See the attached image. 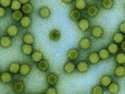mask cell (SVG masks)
Listing matches in <instances>:
<instances>
[{
    "instance_id": "cell-13",
    "label": "cell",
    "mask_w": 125,
    "mask_h": 94,
    "mask_svg": "<svg viewBox=\"0 0 125 94\" xmlns=\"http://www.w3.org/2000/svg\"><path fill=\"white\" fill-rule=\"evenodd\" d=\"M12 43V39L8 36H3L0 38V46L2 48L9 47Z\"/></svg>"
},
{
    "instance_id": "cell-43",
    "label": "cell",
    "mask_w": 125,
    "mask_h": 94,
    "mask_svg": "<svg viewBox=\"0 0 125 94\" xmlns=\"http://www.w3.org/2000/svg\"><path fill=\"white\" fill-rule=\"evenodd\" d=\"M20 2L21 3V4H26V3H29V2L30 1V0H19Z\"/></svg>"
},
{
    "instance_id": "cell-33",
    "label": "cell",
    "mask_w": 125,
    "mask_h": 94,
    "mask_svg": "<svg viewBox=\"0 0 125 94\" xmlns=\"http://www.w3.org/2000/svg\"><path fill=\"white\" fill-rule=\"evenodd\" d=\"M116 62L120 65L125 64V53L124 52H120L118 53L116 56Z\"/></svg>"
},
{
    "instance_id": "cell-12",
    "label": "cell",
    "mask_w": 125,
    "mask_h": 94,
    "mask_svg": "<svg viewBox=\"0 0 125 94\" xmlns=\"http://www.w3.org/2000/svg\"><path fill=\"white\" fill-rule=\"evenodd\" d=\"M32 23V19L29 16H24L20 21V24L21 27L23 28L29 27Z\"/></svg>"
},
{
    "instance_id": "cell-37",
    "label": "cell",
    "mask_w": 125,
    "mask_h": 94,
    "mask_svg": "<svg viewBox=\"0 0 125 94\" xmlns=\"http://www.w3.org/2000/svg\"><path fill=\"white\" fill-rule=\"evenodd\" d=\"M11 0H0V6L4 8H7L9 7L11 5Z\"/></svg>"
},
{
    "instance_id": "cell-15",
    "label": "cell",
    "mask_w": 125,
    "mask_h": 94,
    "mask_svg": "<svg viewBox=\"0 0 125 94\" xmlns=\"http://www.w3.org/2000/svg\"><path fill=\"white\" fill-rule=\"evenodd\" d=\"M81 12L77 9H72L69 13V17L70 19L74 22L79 21L81 18Z\"/></svg>"
},
{
    "instance_id": "cell-20",
    "label": "cell",
    "mask_w": 125,
    "mask_h": 94,
    "mask_svg": "<svg viewBox=\"0 0 125 94\" xmlns=\"http://www.w3.org/2000/svg\"><path fill=\"white\" fill-rule=\"evenodd\" d=\"M100 84L104 87H108L112 82V78L108 75H103L100 79Z\"/></svg>"
},
{
    "instance_id": "cell-26",
    "label": "cell",
    "mask_w": 125,
    "mask_h": 94,
    "mask_svg": "<svg viewBox=\"0 0 125 94\" xmlns=\"http://www.w3.org/2000/svg\"><path fill=\"white\" fill-rule=\"evenodd\" d=\"M34 37L30 33H27L25 34L22 37V41L24 43L32 45L34 42Z\"/></svg>"
},
{
    "instance_id": "cell-44",
    "label": "cell",
    "mask_w": 125,
    "mask_h": 94,
    "mask_svg": "<svg viewBox=\"0 0 125 94\" xmlns=\"http://www.w3.org/2000/svg\"></svg>"
},
{
    "instance_id": "cell-24",
    "label": "cell",
    "mask_w": 125,
    "mask_h": 94,
    "mask_svg": "<svg viewBox=\"0 0 125 94\" xmlns=\"http://www.w3.org/2000/svg\"><path fill=\"white\" fill-rule=\"evenodd\" d=\"M20 66L19 63L16 62H12L9 66V70L12 74H17L19 72Z\"/></svg>"
},
{
    "instance_id": "cell-4",
    "label": "cell",
    "mask_w": 125,
    "mask_h": 94,
    "mask_svg": "<svg viewBox=\"0 0 125 94\" xmlns=\"http://www.w3.org/2000/svg\"><path fill=\"white\" fill-rule=\"evenodd\" d=\"M91 46V40L87 37H83L79 42V47L83 50H86L88 49Z\"/></svg>"
},
{
    "instance_id": "cell-14",
    "label": "cell",
    "mask_w": 125,
    "mask_h": 94,
    "mask_svg": "<svg viewBox=\"0 0 125 94\" xmlns=\"http://www.w3.org/2000/svg\"><path fill=\"white\" fill-rule=\"evenodd\" d=\"M76 66L75 64L71 61L66 63L63 67L64 72L68 74L72 73L75 70Z\"/></svg>"
},
{
    "instance_id": "cell-6",
    "label": "cell",
    "mask_w": 125,
    "mask_h": 94,
    "mask_svg": "<svg viewBox=\"0 0 125 94\" xmlns=\"http://www.w3.org/2000/svg\"><path fill=\"white\" fill-rule=\"evenodd\" d=\"M31 70L30 65L27 63H24L20 66L19 73L21 76H25L28 75Z\"/></svg>"
},
{
    "instance_id": "cell-28",
    "label": "cell",
    "mask_w": 125,
    "mask_h": 94,
    "mask_svg": "<svg viewBox=\"0 0 125 94\" xmlns=\"http://www.w3.org/2000/svg\"><path fill=\"white\" fill-rule=\"evenodd\" d=\"M107 90L109 93L116 94L119 91V86L117 83H111L107 87Z\"/></svg>"
},
{
    "instance_id": "cell-30",
    "label": "cell",
    "mask_w": 125,
    "mask_h": 94,
    "mask_svg": "<svg viewBox=\"0 0 125 94\" xmlns=\"http://www.w3.org/2000/svg\"><path fill=\"white\" fill-rule=\"evenodd\" d=\"M23 17V12L20 10L14 11L12 13V18L16 22L20 21Z\"/></svg>"
},
{
    "instance_id": "cell-10",
    "label": "cell",
    "mask_w": 125,
    "mask_h": 94,
    "mask_svg": "<svg viewBox=\"0 0 125 94\" xmlns=\"http://www.w3.org/2000/svg\"><path fill=\"white\" fill-rule=\"evenodd\" d=\"M13 80V76L11 72L4 71L1 73L0 81L4 84H8L11 82Z\"/></svg>"
},
{
    "instance_id": "cell-21",
    "label": "cell",
    "mask_w": 125,
    "mask_h": 94,
    "mask_svg": "<svg viewBox=\"0 0 125 94\" xmlns=\"http://www.w3.org/2000/svg\"><path fill=\"white\" fill-rule=\"evenodd\" d=\"M21 50L23 54L25 55H29L32 52L33 48L32 45L25 43L22 45Z\"/></svg>"
},
{
    "instance_id": "cell-41",
    "label": "cell",
    "mask_w": 125,
    "mask_h": 94,
    "mask_svg": "<svg viewBox=\"0 0 125 94\" xmlns=\"http://www.w3.org/2000/svg\"><path fill=\"white\" fill-rule=\"evenodd\" d=\"M120 48H121V49L122 50L125 51V40H124V41L121 43V45H120Z\"/></svg>"
},
{
    "instance_id": "cell-9",
    "label": "cell",
    "mask_w": 125,
    "mask_h": 94,
    "mask_svg": "<svg viewBox=\"0 0 125 94\" xmlns=\"http://www.w3.org/2000/svg\"><path fill=\"white\" fill-rule=\"evenodd\" d=\"M100 57L99 54L96 52L90 53L87 57V60L89 63L91 65H95L98 64L100 61Z\"/></svg>"
},
{
    "instance_id": "cell-31",
    "label": "cell",
    "mask_w": 125,
    "mask_h": 94,
    "mask_svg": "<svg viewBox=\"0 0 125 94\" xmlns=\"http://www.w3.org/2000/svg\"><path fill=\"white\" fill-rule=\"evenodd\" d=\"M112 39L114 43L119 44L121 43L124 41V36L122 33L120 32H116L114 34Z\"/></svg>"
},
{
    "instance_id": "cell-2",
    "label": "cell",
    "mask_w": 125,
    "mask_h": 94,
    "mask_svg": "<svg viewBox=\"0 0 125 94\" xmlns=\"http://www.w3.org/2000/svg\"><path fill=\"white\" fill-rule=\"evenodd\" d=\"M90 21L85 18L80 19L78 23V26L79 29L83 32H86L90 27Z\"/></svg>"
},
{
    "instance_id": "cell-35",
    "label": "cell",
    "mask_w": 125,
    "mask_h": 94,
    "mask_svg": "<svg viewBox=\"0 0 125 94\" xmlns=\"http://www.w3.org/2000/svg\"><path fill=\"white\" fill-rule=\"evenodd\" d=\"M114 4L113 0H103L102 1V5L103 8L105 9H111Z\"/></svg>"
},
{
    "instance_id": "cell-39",
    "label": "cell",
    "mask_w": 125,
    "mask_h": 94,
    "mask_svg": "<svg viewBox=\"0 0 125 94\" xmlns=\"http://www.w3.org/2000/svg\"><path fill=\"white\" fill-rule=\"evenodd\" d=\"M6 10L4 7L0 6V18H2L5 16Z\"/></svg>"
},
{
    "instance_id": "cell-29",
    "label": "cell",
    "mask_w": 125,
    "mask_h": 94,
    "mask_svg": "<svg viewBox=\"0 0 125 94\" xmlns=\"http://www.w3.org/2000/svg\"><path fill=\"white\" fill-rule=\"evenodd\" d=\"M98 54L100 58L102 60L107 59L110 56V52L108 49L104 48L100 49L98 51Z\"/></svg>"
},
{
    "instance_id": "cell-17",
    "label": "cell",
    "mask_w": 125,
    "mask_h": 94,
    "mask_svg": "<svg viewBox=\"0 0 125 94\" xmlns=\"http://www.w3.org/2000/svg\"><path fill=\"white\" fill-rule=\"evenodd\" d=\"M38 14L39 16L42 19H47L50 16L51 11L48 7L43 6L39 10Z\"/></svg>"
},
{
    "instance_id": "cell-40",
    "label": "cell",
    "mask_w": 125,
    "mask_h": 94,
    "mask_svg": "<svg viewBox=\"0 0 125 94\" xmlns=\"http://www.w3.org/2000/svg\"><path fill=\"white\" fill-rule=\"evenodd\" d=\"M119 30L122 33L125 34V22L122 23L120 24Z\"/></svg>"
},
{
    "instance_id": "cell-22",
    "label": "cell",
    "mask_w": 125,
    "mask_h": 94,
    "mask_svg": "<svg viewBox=\"0 0 125 94\" xmlns=\"http://www.w3.org/2000/svg\"><path fill=\"white\" fill-rule=\"evenodd\" d=\"M43 54L40 51H34L31 55V59L35 63H39L43 59Z\"/></svg>"
},
{
    "instance_id": "cell-34",
    "label": "cell",
    "mask_w": 125,
    "mask_h": 94,
    "mask_svg": "<svg viewBox=\"0 0 125 94\" xmlns=\"http://www.w3.org/2000/svg\"><path fill=\"white\" fill-rule=\"evenodd\" d=\"M21 6V3L19 0H13L10 5L11 9L14 11L20 10Z\"/></svg>"
},
{
    "instance_id": "cell-36",
    "label": "cell",
    "mask_w": 125,
    "mask_h": 94,
    "mask_svg": "<svg viewBox=\"0 0 125 94\" xmlns=\"http://www.w3.org/2000/svg\"><path fill=\"white\" fill-rule=\"evenodd\" d=\"M104 93L103 88L99 85L94 86L91 89V94H102Z\"/></svg>"
},
{
    "instance_id": "cell-23",
    "label": "cell",
    "mask_w": 125,
    "mask_h": 94,
    "mask_svg": "<svg viewBox=\"0 0 125 94\" xmlns=\"http://www.w3.org/2000/svg\"><path fill=\"white\" fill-rule=\"evenodd\" d=\"M115 75L117 77H122L125 75V67L119 65L115 67L114 70Z\"/></svg>"
},
{
    "instance_id": "cell-27",
    "label": "cell",
    "mask_w": 125,
    "mask_h": 94,
    "mask_svg": "<svg viewBox=\"0 0 125 94\" xmlns=\"http://www.w3.org/2000/svg\"><path fill=\"white\" fill-rule=\"evenodd\" d=\"M22 12L26 15L30 14L33 11V7L31 3H27L26 4H23L21 6Z\"/></svg>"
},
{
    "instance_id": "cell-18",
    "label": "cell",
    "mask_w": 125,
    "mask_h": 94,
    "mask_svg": "<svg viewBox=\"0 0 125 94\" xmlns=\"http://www.w3.org/2000/svg\"><path fill=\"white\" fill-rule=\"evenodd\" d=\"M49 37L51 40L56 42L60 39L61 37V34L59 30L57 29H53L49 32Z\"/></svg>"
},
{
    "instance_id": "cell-25",
    "label": "cell",
    "mask_w": 125,
    "mask_h": 94,
    "mask_svg": "<svg viewBox=\"0 0 125 94\" xmlns=\"http://www.w3.org/2000/svg\"><path fill=\"white\" fill-rule=\"evenodd\" d=\"M74 5L77 9L83 10L86 8L87 1L86 0H75Z\"/></svg>"
},
{
    "instance_id": "cell-32",
    "label": "cell",
    "mask_w": 125,
    "mask_h": 94,
    "mask_svg": "<svg viewBox=\"0 0 125 94\" xmlns=\"http://www.w3.org/2000/svg\"><path fill=\"white\" fill-rule=\"evenodd\" d=\"M107 49L112 54H116L119 50V47L117 43H112L108 45L107 47Z\"/></svg>"
},
{
    "instance_id": "cell-7",
    "label": "cell",
    "mask_w": 125,
    "mask_h": 94,
    "mask_svg": "<svg viewBox=\"0 0 125 94\" xmlns=\"http://www.w3.org/2000/svg\"><path fill=\"white\" fill-rule=\"evenodd\" d=\"M12 88L15 93L18 94L21 93L25 90V84L21 81H17L13 83Z\"/></svg>"
},
{
    "instance_id": "cell-11",
    "label": "cell",
    "mask_w": 125,
    "mask_h": 94,
    "mask_svg": "<svg viewBox=\"0 0 125 94\" xmlns=\"http://www.w3.org/2000/svg\"><path fill=\"white\" fill-rule=\"evenodd\" d=\"M76 68L79 72L84 73L88 70L89 69V66L86 61H82L77 64Z\"/></svg>"
},
{
    "instance_id": "cell-3",
    "label": "cell",
    "mask_w": 125,
    "mask_h": 94,
    "mask_svg": "<svg viewBox=\"0 0 125 94\" xmlns=\"http://www.w3.org/2000/svg\"><path fill=\"white\" fill-rule=\"evenodd\" d=\"M19 32V29L17 25L14 24L9 25L6 29V33L10 37H14L18 35Z\"/></svg>"
},
{
    "instance_id": "cell-1",
    "label": "cell",
    "mask_w": 125,
    "mask_h": 94,
    "mask_svg": "<svg viewBox=\"0 0 125 94\" xmlns=\"http://www.w3.org/2000/svg\"><path fill=\"white\" fill-rule=\"evenodd\" d=\"M104 33V30L101 26L99 25L94 26L91 30V36L95 39L101 38Z\"/></svg>"
},
{
    "instance_id": "cell-19",
    "label": "cell",
    "mask_w": 125,
    "mask_h": 94,
    "mask_svg": "<svg viewBox=\"0 0 125 94\" xmlns=\"http://www.w3.org/2000/svg\"><path fill=\"white\" fill-rule=\"evenodd\" d=\"M37 67L41 71L45 72L47 71L49 68V64L46 60L42 59L38 63Z\"/></svg>"
},
{
    "instance_id": "cell-5",
    "label": "cell",
    "mask_w": 125,
    "mask_h": 94,
    "mask_svg": "<svg viewBox=\"0 0 125 94\" xmlns=\"http://www.w3.org/2000/svg\"><path fill=\"white\" fill-rule=\"evenodd\" d=\"M99 12V7L95 5L92 4L89 5L86 9V14L90 18H94L96 17Z\"/></svg>"
},
{
    "instance_id": "cell-42",
    "label": "cell",
    "mask_w": 125,
    "mask_h": 94,
    "mask_svg": "<svg viewBox=\"0 0 125 94\" xmlns=\"http://www.w3.org/2000/svg\"><path fill=\"white\" fill-rule=\"evenodd\" d=\"M73 0H62V2H63L65 4H70L71 3Z\"/></svg>"
},
{
    "instance_id": "cell-8",
    "label": "cell",
    "mask_w": 125,
    "mask_h": 94,
    "mask_svg": "<svg viewBox=\"0 0 125 94\" xmlns=\"http://www.w3.org/2000/svg\"><path fill=\"white\" fill-rule=\"evenodd\" d=\"M58 79V76L53 72L49 73L46 78V81L47 84L50 86L55 85L57 83Z\"/></svg>"
},
{
    "instance_id": "cell-38",
    "label": "cell",
    "mask_w": 125,
    "mask_h": 94,
    "mask_svg": "<svg viewBox=\"0 0 125 94\" xmlns=\"http://www.w3.org/2000/svg\"><path fill=\"white\" fill-rule=\"evenodd\" d=\"M45 94H57V92L56 89L53 87H49L46 91Z\"/></svg>"
},
{
    "instance_id": "cell-16",
    "label": "cell",
    "mask_w": 125,
    "mask_h": 94,
    "mask_svg": "<svg viewBox=\"0 0 125 94\" xmlns=\"http://www.w3.org/2000/svg\"><path fill=\"white\" fill-rule=\"evenodd\" d=\"M80 55L79 51L76 48H71L69 49L67 53V57L71 61L77 60Z\"/></svg>"
}]
</instances>
